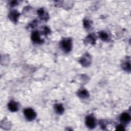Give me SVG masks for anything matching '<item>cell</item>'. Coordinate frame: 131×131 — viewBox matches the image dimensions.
Segmentation results:
<instances>
[{
	"mask_svg": "<svg viewBox=\"0 0 131 131\" xmlns=\"http://www.w3.org/2000/svg\"><path fill=\"white\" fill-rule=\"evenodd\" d=\"M44 33L45 34H48L50 32V30L48 28V27H45L44 28Z\"/></svg>",
	"mask_w": 131,
	"mask_h": 131,
	"instance_id": "9a60e30c",
	"label": "cell"
},
{
	"mask_svg": "<svg viewBox=\"0 0 131 131\" xmlns=\"http://www.w3.org/2000/svg\"><path fill=\"white\" fill-rule=\"evenodd\" d=\"M99 36L101 38V40H102L103 41H107L109 38L108 34L106 32H103V31L100 32L99 33Z\"/></svg>",
	"mask_w": 131,
	"mask_h": 131,
	"instance_id": "7c38bea8",
	"label": "cell"
},
{
	"mask_svg": "<svg viewBox=\"0 0 131 131\" xmlns=\"http://www.w3.org/2000/svg\"><path fill=\"white\" fill-rule=\"evenodd\" d=\"M127 62H124L123 64V68L126 71H130V61H126Z\"/></svg>",
	"mask_w": 131,
	"mask_h": 131,
	"instance_id": "4fadbf2b",
	"label": "cell"
},
{
	"mask_svg": "<svg viewBox=\"0 0 131 131\" xmlns=\"http://www.w3.org/2000/svg\"><path fill=\"white\" fill-rule=\"evenodd\" d=\"M84 26H85L86 28H88L89 27H90L91 26V23L89 21V20H85L84 22Z\"/></svg>",
	"mask_w": 131,
	"mask_h": 131,
	"instance_id": "5bb4252c",
	"label": "cell"
},
{
	"mask_svg": "<svg viewBox=\"0 0 131 131\" xmlns=\"http://www.w3.org/2000/svg\"><path fill=\"white\" fill-rule=\"evenodd\" d=\"M124 126L122 125H119L118 126H117V128L116 130H124Z\"/></svg>",
	"mask_w": 131,
	"mask_h": 131,
	"instance_id": "2e32d148",
	"label": "cell"
},
{
	"mask_svg": "<svg viewBox=\"0 0 131 131\" xmlns=\"http://www.w3.org/2000/svg\"><path fill=\"white\" fill-rule=\"evenodd\" d=\"M86 124L89 128L92 129L96 126L95 119L92 116H88L86 118Z\"/></svg>",
	"mask_w": 131,
	"mask_h": 131,
	"instance_id": "3957f363",
	"label": "cell"
},
{
	"mask_svg": "<svg viewBox=\"0 0 131 131\" xmlns=\"http://www.w3.org/2000/svg\"><path fill=\"white\" fill-rule=\"evenodd\" d=\"M86 41L87 42H88L89 43H90V44H95V41H96L95 35H93L92 34L90 35L89 36H87Z\"/></svg>",
	"mask_w": 131,
	"mask_h": 131,
	"instance_id": "8fae6325",
	"label": "cell"
},
{
	"mask_svg": "<svg viewBox=\"0 0 131 131\" xmlns=\"http://www.w3.org/2000/svg\"><path fill=\"white\" fill-rule=\"evenodd\" d=\"M62 50L66 52H69L72 49V41L70 38L63 40L60 43Z\"/></svg>",
	"mask_w": 131,
	"mask_h": 131,
	"instance_id": "6da1fadb",
	"label": "cell"
},
{
	"mask_svg": "<svg viewBox=\"0 0 131 131\" xmlns=\"http://www.w3.org/2000/svg\"><path fill=\"white\" fill-rule=\"evenodd\" d=\"M19 16H20V14L18 11L15 10L12 11L10 14L9 18L11 19V20H12V21L17 22L18 21V18L19 17Z\"/></svg>",
	"mask_w": 131,
	"mask_h": 131,
	"instance_id": "ba28073f",
	"label": "cell"
},
{
	"mask_svg": "<svg viewBox=\"0 0 131 131\" xmlns=\"http://www.w3.org/2000/svg\"><path fill=\"white\" fill-rule=\"evenodd\" d=\"M8 109L11 112L17 111L19 109V106L18 103L15 101H11L8 104Z\"/></svg>",
	"mask_w": 131,
	"mask_h": 131,
	"instance_id": "52a82bcc",
	"label": "cell"
},
{
	"mask_svg": "<svg viewBox=\"0 0 131 131\" xmlns=\"http://www.w3.org/2000/svg\"><path fill=\"white\" fill-rule=\"evenodd\" d=\"M24 115L26 118L29 121L34 119L36 116V114L34 111L31 108L26 109L24 110Z\"/></svg>",
	"mask_w": 131,
	"mask_h": 131,
	"instance_id": "7a4b0ae2",
	"label": "cell"
},
{
	"mask_svg": "<svg viewBox=\"0 0 131 131\" xmlns=\"http://www.w3.org/2000/svg\"><path fill=\"white\" fill-rule=\"evenodd\" d=\"M32 40L33 42L36 44H41L43 41H42L39 35V33L38 31H34L32 34L31 36Z\"/></svg>",
	"mask_w": 131,
	"mask_h": 131,
	"instance_id": "5b68a950",
	"label": "cell"
},
{
	"mask_svg": "<svg viewBox=\"0 0 131 131\" xmlns=\"http://www.w3.org/2000/svg\"><path fill=\"white\" fill-rule=\"evenodd\" d=\"M80 62L84 66H88L91 63L90 56L88 54H86L80 60Z\"/></svg>",
	"mask_w": 131,
	"mask_h": 131,
	"instance_id": "277c9868",
	"label": "cell"
},
{
	"mask_svg": "<svg viewBox=\"0 0 131 131\" xmlns=\"http://www.w3.org/2000/svg\"><path fill=\"white\" fill-rule=\"evenodd\" d=\"M78 95L81 98H87L89 96V94L87 90H82L79 91L78 93Z\"/></svg>",
	"mask_w": 131,
	"mask_h": 131,
	"instance_id": "30bf717a",
	"label": "cell"
},
{
	"mask_svg": "<svg viewBox=\"0 0 131 131\" xmlns=\"http://www.w3.org/2000/svg\"><path fill=\"white\" fill-rule=\"evenodd\" d=\"M120 119L122 122L128 123L130 120V116L127 113H123L121 115Z\"/></svg>",
	"mask_w": 131,
	"mask_h": 131,
	"instance_id": "8992f818",
	"label": "cell"
},
{
	"mask_svg": "<svg viewBox=\"0 0 131 131\" xmlns=\"http://www.w3.org/2000/svg\"><path fill=\"white\" fill-rule=\"evenodd\" d=\"M54 109L56 112L59 114H62L64 112V108L61 104H56L54 106Z\"/></svg>",
	"mask_w": 131,
	"mask_h": 131,
	"instance_id": "9c48e42d",
	"label": "cell"
}]
</instances>
